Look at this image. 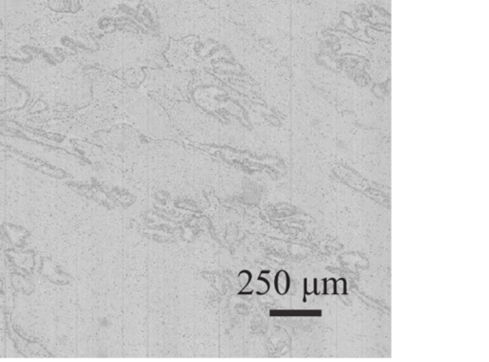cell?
Instances as JSON below:
<instances>
[{
    "mask_svg": "<svg viewBox=\"0 0 489 362\" xmlns=\"http://www.w3.org/2000/svg\"><path fill=\"white\" fill-rule=\"evenodd\" d=\"M307 286H308V279H307V278H305V279H304V298H303V302H307L306 295H309V294L313 293V291H311V292H308V291H307Z\"/></svg>",
    "mask_w": 489,
    "mask_h": 362,
    "instance_id": "cell-1",
    "label": "cell"
},
{
    "mask_svg": "<svg viewBox=\"0 0 489 362\" xmlns=\"http://www.w3.org/2000/svg\"><path fill=\"white\" fill-rule=\"evenodd\" d=\"M338 281H343V294L346 295L347 294V281L345 278H339Z\"/></svg>",
    "mask_w": 489,
    "mask_h": 362,
    "instance_id": "cell-2",
    "label": "cell"
},
{
    "mask_svg": "<svg viewBox=\"0 0 489 362\" xmlns=\"http://www.w3.org/2000/svg\"><path fill=\"white\" fill-rule=\"evenodd\" d=\"M329 280L334 282V292H333V294H336L337 295L338 294V292H337V282H338V280H335V278H331Z\"/></svg>",
    "mask_w": 489,
    "mask_h": 362,
    "instance_id": "cell-3",
    "label": "cell"
},
{
    "mask_svg": "<svg viewBox=\"0 0 489 362\" xmlns=\"http://www.w3.org/2000/svg\"><path fill=\"white\" fill-rule=\"evenodd\" d=\"M311 125H312L313 127H319V126H320V120H319L318 118H313V119H312V121H311Z\"/></svg>",
    "mask_w": 489,
    "mask_h": 362,
    "instance_id": "cell-4",
    "label": "cell"
},
{
    "mask_svg": "<svg viewBox=\"0 0 489 362\" xmlns=\"http://www.w3.org/2000/svg\"><path fill=\"white\" fill-rule=\"evenodd\" d=\"M323 282H324V291H323V294H328V289H327V282H328V279L327 278H324L323 279Z\"/></svg>",
    "mask_w": 489,
    "mask_h": 362,
    "instance_id": "cell-5",
    "label": "cell"
},
{
    "mask_svg": "<svg viewBox=\"0 0 489 362\" xmlns=\"http://www.w3.org/2000/svg\"><path fill=\"white\" fill-rule=\"evenodd\" d=\"M313 281H314V290H313V293H314V294H316V295H318V294H319V292L317 291V279H316V278H314V280H313Z\"/></svg>",
    "mask_w": 489,
    "mask_h": 362,
    "instance_id": "cell-6",
    "label": "cell"
}]
</instances>
